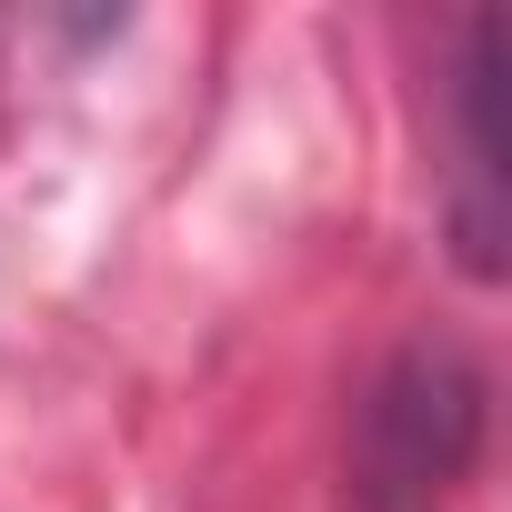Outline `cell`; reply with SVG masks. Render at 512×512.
<instances>
[{
	"label": "cell",
	"mask_w": 512,
	"mask_h": 512,
	"mask_svg": "<svg viewBox=\"0 0 512 512\" xmlns=\"http://www.w3.org/2000/svg\"><path fill=\"white\" fill-rule=\"evenodd\" d=\"M482 402H492V382H482L472 352L412 342V352L372 382V402H362V442H352L362 502H372V512H422V502H442V492L472 472V452H482Z\"/></svg>",
	"instance_id": "6da1fadb"
},
{
	"label": "cell",
	"mask_w": 512,
	"mask_h": 512,
	"mask_svg": "<svg viewBox=\"0 0 512 512\" xmlns=\"http://www.w3.org/2000/svg\"><path fill=\"white\" fill-rule=\"evenodd\" d=\"M492 91H502V21H472V51H462V171H472L462 262L472 272H502V131H492Z\"/></svg>",
	"instance_id": "7a4b0ae2"
}]
</instances>
